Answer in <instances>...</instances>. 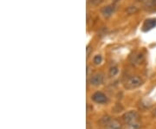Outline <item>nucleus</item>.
Listing matches in <instances>:
<instances>
[{
    "label": "nucleus",
    "mask_w": 156,
    "mask_h": 129,
    "mask_svg": "<svg viewBox=\"0 0 156 129\" xmlns=\"http://www.w3.org/2000/svg\"><path fill=\"white\" fill-rule=\"evenodd\" d=\"M143 80L140 78L138 75H133L131 77L127 80V82H125V88L128 90L134 89L140 87L141 85L143 84Z\"/></svg>",
    "instance_id": "1"
},
{
    "label": "nucleus",
    "mask_w": 156,
    "mask_h": 129,
    "mask_svg": "<svg viewBox=\"0 0 156 129\" xmlns=\"http://www.w3.org/2000/svg\"><path fill=\"white\" fill-rule=\"evenodd\" d=\"M139 113L134 111V110H131V111H128V112L125 113L122 115V120L126 124L132 123L134 121H138L139 120Z\"/></svg>",
    "instance_id": "2"
},
{
    "label": "nucleus",
    "mask_w": 156,
    "mask_h": 129,
    "mask_svg": "<svg viewBox=\"0 0 156 129\" xmlns=\"http://www.w3.org/2000/svg\"><path fill=\"white\" fill-rule=\"evenodd\" d=\"M91 99H92V101L97 104H105L108 101L106 95L101 91H97L95 94H93L91 96Z\"/></svg>",
    "instance_id": "3"
},
{
    "label": "nucleus",
    "mask_w": 156,
    "mask_h": 129,
    "mask_svg": "<svg viewBox=\"0 0 156 129\" xmlns=\"http://www.w3.org/2000/svg\"><path fill=\"white\" fill-rule=\"evenodd\" d=\"M144 60H145V57L143 56V54L140 52H134L132 56H130V62L135 66L140 65L144 62Z\"/></svg>",
    "instance_id": "4"
},
{
    "label": "nucleus",
    "mask_w": 156,
    "mask_h": 129,
    "mask_svg": "<svg viewBox=\"0 0 156 129\" xmlns=\"http://www.w3.org/2000/svg\"><path fill=\"white\" fill-rule=\"evenodd\" d=\"M103 79H104V76L101 73L95 74L94 75L91 76V78L89 80V84L94 87L100 86L103 82Z\"/></svg>",
    "instance_id": "5"
},
{
    "label": "nucleus",
    "mask_w": 156,
    "mask_h": 129,
    "mask_svg": "<svg viewBox=\"0 0 156 129\" xmlns=\"http://www.w3.org/2000/svg\"><path fill=\"white\" fill-rule=\"evenodd\" d=\"M154 27H156V18H149V19H147L143 23L142 30L143 31H148Z\"/></svg>",
    "instance_id": "6"
},
{
    "label": "nucleus",
    "mask_w": 156,
    "mask_h": 129,
    "mask_svg": "<svg viewBox=\"0 0 156 129\" xmlns=\"http://www.w3.org/2000/svg\"><path fill=\"white\" fill-rule=\"evenodd\" d=\"M115 11V7L113 5L105 6L102 10H101V14L102 16L105 17H110L114 14V12Z\"/></svg>",
    "instance_id": "7"
},
{
    "label": "nucleus",
    "mask_w": 156,
    "mask_h": 129,
    "mask_svg": "<svg viewBox=\"0 0 156 129\" xmlns=\"http://www.w3.org/2000/svg\"><path fill=\"white\" fill-rule=\"evenodd\" d=\"M106 129H122V126L121 122L116 120H111L106 126Z\"/></svg>",
    "instance_id": "8"
},
{
    "label": "nucleus",
    "mask_w": 156,
    "mask_h": 129,
    "mask_svg": "<svg viewBox=\"0 0 156 129\" xmlns=\"http://www.w3.org/2000/svg\"><path fill=\"white\" fill-rule=\"evenodd\" d=\"M141 127V124L139 121H134L132 123L127 124L126 129H140Z\"/></svg>",
    "instance_id": "9"
},
{
    "label": "nucleus",
    "mask_w": 156,
    "mask_h": 129,
    "mask_svg": "<svg viewBox=\"0 0 156 129\" xmlns=\"http://www.w3.org/2000/svg\"><path fill=\"white\" fill-rule=\"evenodd\" d=\"M118 73H119V68L117 66H113V67L110 68V69H109V76L110 77L115 76Z\"/></svg>",
    "instance_id": "10"
},
{
    "label": "nucleus",
    "mask_w": 156,
    "mask_h": 129,
    "mask_svg": "<svg viewBox=\"0 0 156 129\" xmlns=\"http://www.w3.org/2000/svg\"><path fill=\"white\" fill-rule=\"evenodd\" d=\"M138 8L136 7V6H129L128 7V9L126 10V11L128 12V15H133V14H135V13H137L138 12Z\"/></svg>",
    "instance_id": "11"
},
{
    "label": "nucleus",
    "mask_w": 156,
    "mask_h": 129,
    "mask_svg": "<svg viewBox=\"0 0 156 129\" xmlns=\"http://www.w3.org/2000/svg\"><path fill=\"white\" fill-rule=\"evenodd\" d=\"M147 9H154L156 7V0H148L146 4Z\"/></svg>",
    "instance_id": "12"
},
{
    "label": "nucleus",
    "mask_w": 156,
    "mask_h": 129,
    "mask_svg": "<svg viewBox=\"0 0 156 129\" xmlns=\"http://www.w3.org/2000/svg\"><path fill=\"white\" fill-rule=\"evenodd\" d=\"M111 120V118L109 117V116H108V115H106V116H103L102 118L100 120V123L102 125V126H105L106 127L108 124L109 123V121Z\"/></svg>",
    "instance_id": "13"
},
{
    "label": "nucleus",
    "mask_w": 156,
    "mask_h": 129,
    "mask_svg": "<svg viewBox=\"0 0 156 129\" xmlns=\"http://www.w3.org/2000/svg\"><path fill=\"white\" fill-rule=\"evenodd\" d=\"M93 62L95 65H100L101 63L102 62V56L101 55H96L93 59Z\"/></svg>",
    "instance_id": "14"
},
{
    "label": "nucleus",
    "mask_w": 156,
    "mask_h": 129,
    "mask_svg": "<svg viewBox=\"0 0 156 129\" xmlns=\"http://www.w3.org/2000/svg\"><path fill=\"white\" fill-rule=\"evenodd\" d=\"M153 115H154V117H156V107L154 109V111H153Z\"/></svg>",
    "instance_id": "15"
},
{
    "label": "nucleus",
    "mask_w": 156,
    "mask_h": 129,
    "mask_svg": "<svg viewBox=\"0 0 156 129\" xmlns=\"http://www.w3.org/2000/svg\"><path fill=\"white\" fill-rule=\"evenodd\" d=\"M137 1H139V2H143V1H146V0H137Z\"/></svg>",
    "instance_id": "16"
}]
</instances>
